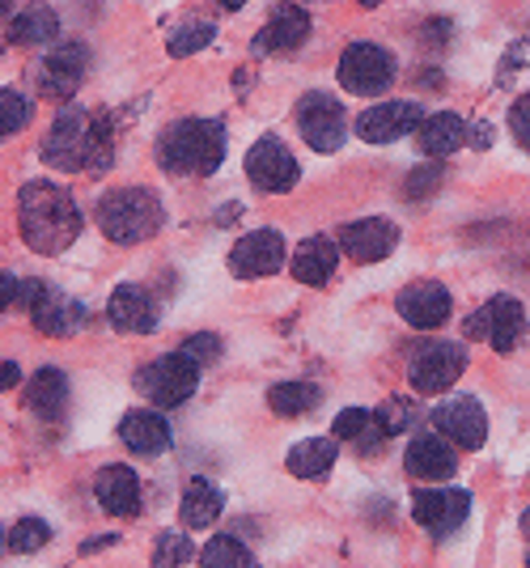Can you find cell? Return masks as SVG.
<instances>
[{
	"instance_id": "6da1fadb",
	"label": "cell",
	"mask_w": 530,
	"mask_h": 568,
	"mask_svg": "<svg viewBox=\"0 0 530 568\" xmlns=\"http://www.w3.org/2000/svg\"><path fill=\"white\" fill-rule=\"evenodd\" d=\"M18 225H22V242L39 255H60L69 251L81 234V209L69 195V187L60 183H26L22 195H18Z\"/></svg>"
},
{
	"instance_id": "7a4b0ae2",
	"label": "cell",
	"mask_w": 530,
	"mask_h": 568,
	"mask_svg": "<svg viewBox=\"0 0 530 568\" xmlns=\"http://www.w3.org/2000/svg\"><path fill=\"white\" fill-rule=\"evenodd\" d=\"M43 162L64 174L111 166V119L94 111H64L43 136Z\"/></svg>"
},
{
	"instance_id": "3957f363",
	"label": "cell",
	"mask_w": 530,
	"mask_h": 568,
	"mask_svg": "<svg viewBox=\"0 0 530 568\" xmlns=\"http://www.w3.org/2000/svg\"><path fill=\"white\" fill-rule=\"evenodd\" d=\"M225 119H179L157 136V162L179 179H208L225 162Z\"/></svg>"
},
{
	"instance_id": "277c9868",
	"label": "cell",
	"mask_w": 530,
	"mask_h": 568,
	"mask_svg": "<svg viewBox=\"0 0 530 568\" xmlns=\"http://www.w3.org/2000/svg\"><path fill=\"white\" fill-rule=\"evenodd\" d=\"M94 221L111 242L132 246V242H145L166 225V204L149 187H115L98 200Z\"/></svg>"
},
{
	"instance_id": "5b68a950",
	"label": "cell",
	"mask_w": 530,
	"mask_h": 568,
	"mask_svg": "<svg viewBox=\"0 0 530 568\" xmlns=\"http://www.w3.org/2000/svg\"><path fill=\"white\" fill-rule=\"evenodd\" d=\"M18 306L30 310V323L39 335H51V339H64V335H77L85 327V306L55 293L48 281H22L18 284Z\"/></svg>"
},
{
	"instance_id": "8992f818",
	"label": "cell",
	"mask_w": 530,
	"mask_h": 568,
	"mask_svg": "<svg viewBox=\"0 0 530 568\" xmlns=\"http://www.w3.org/2000/svg\"><path fill=\"white\" fill-rule=\"evenodd\" d=\"M195 386H200V365H195L187 353L157 356L153 365H145V369L136 374V390H141L157 412L187 403L195 395Z\"/></svg>"
},
{
	"instance_id": "52a82bcc",
	"label": "cell",
	"mask_w": 530,
	"mask_h": 568,
	"mask_svg": "<svg viewBox=\"0 0 530 568\" xmlns=\"http://www.w3.org/2000/svg\"><path fill=\"white\" fill-rule=\"evenodd\" d=\"M467 369V348L462 344H425V348H411L408 356V382L416 386V395H441L450 390Z\"/></svg>"
},
{
	"instance_id": "ba28073f",
	"label": "cell",
	"mask_w": 530,
	"mask_h": 568,
	"mask_svg": "<svg viewBox=\"0 0 530 568\" xmlns=\"http://www.w3.org/2000/svg\"><path fill=\"white\" fill-rule=\"evenodd\" d=\"M395 81V55L378 43H353L339 55V85L348 94L378 98Z\"/></svg>"
},
{
	"instance_id": "9c48e42d",
	"label": "cell",
	"mask_w": 530,
	"mask_h": 568,
	"mask_svg": "<svg viewBox=\"0 0 530 568\" xmlns=\"http://www.w3.org/2000/svg\"><path fill=\"white\" fill-rule=\"evenodd\" d=\"M522 335H527V310L518 297H492L467 318V339H483L497 353H513Z\"/></svg>"
},
{
	"instance_id": "30bf717a",
	"label": "cell",
	"mask_w": 530,
	"mask_h": 568,
	"mask_svg": "<svg viewBox=\"0 0 530 568\" xmlns=\"http://www.w3.org/2000/svg\"><path fill=\"white\" fill-rule=\"evenodd\" d=\"M246 179L259 191H267V195H285V191L297 187L302 166H297V158L285 149V141L259 136V141L246 149Z\"/></svg>"
},
{
	"instance_id": "8fae6325",
	"label": "cell",
	"mask_w": 530,
	"mask_h": 568,
	"mask_svg": "<svg viewBox=\"0 0 530 568\" xmlns=\"http://www.w3.org/2000/svg\"><path fill=\"white\" fill-rule=\"evenodd\" d=\"M467 514H471L467 488H416V497H411V518L434 539H450L455 530H462Z\"/></svg>"
},
{
	"instance_id": "7c38bea8",
	"label": "cell",
	"mask_w": 530,
	"mask_h": 568,
	"mask_svg": "<svg viewBox=\"0 0 530 568\" xmlns=\"http://www.w3.org/2000/svg\"><path fill=\"white\" fill-rule=\"evenodd\" d=\"M429 420H434V428L446 442H455L458 450H483V442H488V412L471 395L441 399Z\"/></svg>"
},
{
	"instance_id": "4fadbf2b",
	"label": "cell",
	"mask_w": 530,
	"mask_h": 568,
	"mask_svg": "<svg viewBox=\"0 0 530 568\" xmlns=\"http://www.w3.org/2000/svg\"><path fill=\"white\" fill-rule=\"evenodd\" d=\"M297 132L310 144L314 153H336L344 136H348V119L344 106L327 94H306L297 102Z\"/></svg>"
},
{
	"instance_id": "5bb4252c",
	"label": "cell",
	"mask_w": 530,
	"mask_h": 568,
	"mask_svg": "<svg viewBox=\"0 0 530 568\" xmlns=\"http://www.w3.org/2000/svg\"><path fill=\"white\" fill-rule=\"evenodd\" d=\"M289 260V246H285V237L276 234V230H255V234H246L234 242V251H230V272L238 276V281H259V276H276L281 267Z\"/></svg>"
},
{
	"instance_id": "9a60e30c",
	"label": "cell",
	"mask_w": 530,
	"mask_h": 568,
	"mask_svg": "<svg viewBox=\"0 0 530 568\" xmlns=\"http://www.w3.org/2000/svg\"><path fill=\"white\" fill-rule=\"evenodd\" d=\"M425 119L429 115H425L420 102L395 98V102H378V106L361 111V119H357V136L369 144H390V141H399V136H408V132H420Z\"/></svg>"
},
{
	"instance_id": "2e32d148",
	"label": "cell",
	"mask_w": 530,
	"mask_h": 568,
	"mask_svg": "<svg viewBox=\"0 0 530 568\" xmlns=\"http://www.w3.org/2000/svg\"><path fill=\"white\" fill-rule=\"evenodd\" d=\"M395 306H399V318H404L408 327H416V332H437V327H446L450 314H455V302H450L446 284H437V281L408 284V288L395 297Z\"/></svg>"
},
{
	"instance_id": "e0dca14e",
	"label": "cell",
	"mask_w": 530,
	"mask_h": 568,
	"mask_svg": "<svg viewBox=\"0 0 530 568\" xmlns=\"http://www.w3.org/2000/svg\"><path fill=\"white\" fill-rule=\"evenodd\" d=\"M399 225L390 221V216H361V221H353V225H344L339 230V251L344 255H353L357 263H383L395 246H399Z\"/></svg>"
},
{
	"instance_id": "ac0fdd59",
	"label": "cell",
	"mask_w": 530,
	"mask_h": 568,
	"mask_svg": "<svg viewBox=\"0 0 530 568\" xmlns=\"http://www.w3.org/2000/svg\"><path fill=\"white\" fill-rule=\"evenodd\" d=\"M404 467H408L411 479L420 484H437V479H450L458 471V446L446 442L437 428H425L408 442V454H404Z\"/></svg>"
},
{
	"instance_id": "d6986e66",
	"label": "cell",
	"mask_w": 530,
	"mask_h": 568,
	"mask_svg": "<svg viewBox=\"0 0 530 568\" xmlns=\"http://www.w3.org/2000/svg\"><path fill=\"white\" fill-rule=\"evenodd\" d=\"M90 69V51L81 43H64V48H51L39 64V90L48 98H73L85 81Z\"/></svg>"
},
{
	"instance_id": "ffe728a7",
	"label": "cell",
	"mask_w": 530,
	"mask_h": 568,
	"mask_svg": "<svg viewBox=\"0 0 530 568\" xmlns=\"http://www.w3.org/2000/svg\"><path fill=\"white\" fill-rule=\"evenodd\" d=\"M310 39V13L302 4H276L272 9V22L255 34L251 51L255 55H276V51H297Z\"/></svg>"
},
{
	"instance_id": "44dd1931",
	"label": "cell",
	"mask_w": 530,
	"mask_h": 568,
	"mask_svg": "<svg viewBox=\"0 0 530 568\" xmlns=\"http://www.w3.org/2000/svg\"><path fill=\"white\" fill-rule=\"evenodd\" d=\"M94 500L111 518H136L141 514V475L123 463H111L94 475Z\"/></svg>"
},
{
	"instance_id": "7402d4cb",
	"label": "cell",
	"mask_w": 530,
	"mask_h": 568,
	"mask_svg": "<svg viewBox=\"0 0 530 568\" xmlns=\"http://www.w3.org/2000/svg\"><path fill=\"white\" fill-rule=\"evenodd\" d=\"M106 318H111V327L123 335L157 332V306H153L149 288H141V284H120V288L111 293V302H106Z\"/></svg>"
},
{
	"instance_id": "603a6c76",
	"label": "cell",
	"mask_w": 530,
	"mask_h": 568,
	"mask_svg": "<svg viewBox=\"0 0 530 568\" xmlns=\"http://www.w3.org/2000/svg\"><path fill=\"white\" fill-rule=\"evenodd\" d=\"M120 437L123 446L132 454H141V458H162V454L170 450V425L162 420V412L153 407V412H145V407H136V412H123L120 420Z\"/></svg>"
},
{
	"instance_id": "cb8c5ba5",
	"label": "cell",
	"mask_w": 530,
	"mask_h": 568,
	"mask_svg": "<svg viewBox=\"0 0 530 568\" xmlns=\"http://www.w3.org/2000/svg\"><path fill=\"white\" fill-rule=\"evenodd\" d=\"M339 267V242H332L327 234H310L297 251H293V281L323 288L336 276Z\"/></svg>"
},
{
	"instance_id": "d4e9b609",
	"label": "cell",
	"mask_w": 530,
	"mask_h": 568,
	"mask_svg": "<svg viewBox=\"0 0 530 568\" xmlns=\"http://www.w3.org/2000/svg\"><path fill=\"white\" fill-rule=\"evenodd\" d=\"M22 399L39 420H60L64 416V403H69V374L64 369H51V365L39 369L34 378L26 382Z\"/></svg>"
},
{
	"instance_id": "484cf974",
	"label": "cell",
	"mask_w": 530,
	"mask_h": 568,
	"mask_svg": "<svg viewBox=\"0 0 530 568\" xmlns=\"http://www.w3.org/2000/svg\"><path fill=\"white\" fill-rule=\"evenodd\" d=\"M55 34H60V18H55V9L43 4V0L22 4V9L13 13V22H9V43H22V48L55 43Z\"/></svg>"
},
{
	"instance_id": "4316f807",
	"label": "cell",
	"mask_w": 530,
	"mask_h": 568,
	"mask_svg": "<svg viewBox=\"0 0 530 568\" xmlns=\"http://www.w3.org/2000/svg\"><path fill=\"white\" fill-rule=\"evenodd\" d=\"M467 144V119L455 111H437L420 123V149L425 158H450Z\"/></svg>"
},
{
	"instance_id": "83f0119b",
	"label": "cell",
	"mask_w": 530,
	"mask_h": 568,
	"mask_svg": "<svg viewBox=\"0 0 530 568\" xmlns=\"http://www.w3.org/2000/svg\"><path fill=\"white\" fill-rule=\"evenodd\" d=\"M221 509H225V497H221V488H213L208 479H192V484L183 488L179 521H183L187 530H204V526H213V521L221 518Z\"/></svg>"
},
{
	"instance_id": "f1b7e54d",
	"label": "cell",
	"mask_w": 530,
	"mask_h": 568,
	"mask_svg": "<svg viewBox=\"0 0 530 568\" xmlns=\"http://www.w3.org/2000/svg\"><path fill=\"white\" fill-rule=\"evenodd\" d=\"M336 437H306V442H297L285 458V467H289L297 479H323V475L336 467Z\"/></svg>"
},
{
	"instance_id": "f546056e",
	"label": "cell",
	"mask_w": 530,
	"mask_h": 568,
	"mask_svg": "<svg viewBox=\"0 0 530 568\" xmlns=\"http://www.w3.org/2000/svg\"><path fill=\"white\" fill-rule=\"evenodd\" d=\"M323 403V386H314V382H276L272 390H267V407L276 412V416H306Z\"/></svg>"
},
{
	"instance_id": "4dcf8cb0",
	"label": "cell",
	"mask_w": 530,
	"mask_h": 568,
	"mask_svg": "<svg viewBox=\"0 0 530 568\" xmlns=\"http://www.w3.org/2000/svg\"><path fill=\"white\" fill-rule=\"evenodd\" d=\"M200 568H255V556L234 535H213L200 551Z\"/></svg>"
},
{
	"instance_id": "1f68e13d",
	"label": "cell",
	"mask_w": 530,
	"mask_h": 568,
	"mask_svg": "<svg viewBox=\"0 0 530 568\" xmlns=\"http://www.w3.org/2000/svg\"><path fill=\"white\" fill-rule=\"evenodd\" d=\"M192 556H200L192 547V539L183 530H166L153 544V565L149 568H192Z\"/></svg>"
},
{
	"instance_id": "d6a6232c",
	"label": "cell",
	"mask_w": 530,
	"mask_h": 568,
	"mask_svg": "<svg viewBox=\"0 0 530 568\" xmlns=\"http://www.w3.org/2000/svg\"><path fill=\"white\" fill-rule=\"evenodd\" d=\"M217 39V26L213 22H204V18H195V22H187L183 30H174L170 34V55H195V51H204L208 43Z\"/></svg>"
},
{
	"instance_id": "836d02e7",
	"label": "cell",
	"mask_w": 530,
	"mask_h": 568,
	"mask_svg": "<svg viewBox=\"0 0 530 568\" xmlns=\"http://www.w3.org/2000/svg\"><path fill=\"white\" fill-rule=\"evenodd\" d=\"M26 123H30V98L18 90H0V141L18 136Z\"/></svg>"
},
{
	"instance_id": "e575fe53",
	"label": "cell",
	"mask_w": 530,
	"mask_h": 568,
	"mask_svg": "<svg viewBox=\"0 0 530 568\" xmlns=\"http://www.w3.org/2000/svg\"><path fill=\"white\" fill-rule=\"evenodd\" d=\"M48 544H51V526L43 518H22L9 530V551H18V556H30V551H39V547Z\"/></svg>"
},
{
	"instance_id": "d590c367",
	"label": "cell",
	"mask_w": 530,
	"mask_h": 568,
	"mask_svg": "<svg viewBox=\"0 0 530 568\" xmlns=\"http://www.w3.org/2000/svg\"><path fill=\"white\" fill-rule=\"evenodd\" d=\"M374 420H378V428H383L386 437H395V433H408L420 416H416V403L411 399H386L378 412H374Z\"/></svg>"
},
{
	"instance_id": "8d00e7d4",
	"label": "cell",
	"mask_w": 530,
	"mask_h": 568,
	"mask_svg": "<svg viewBox=\"0 0 530 568\" xmlns=\"http://www.w3.org/2000/svg\"><path fill=\"white\" fill-rule=\"evenodd\" d=\"M369 425H374V412H365V407H344L336 416V442L339 437H344V442H357Z\"/></svg>"
},
{
	"instance_id": "74e56055",
	"label": "cell",
	"mask_w": 530,
	"mask_h": 568,
	"mask_svg": "<svg viewBox=\"0 0 530 568\" xmlns=\"http://www.w3.org/2000/svg\"><path fill=\"white\" fill-rule=\"evenodd\" d=\"M179 353H187V356L195 361V365L204 369V365H213V361L221 356V339H217L213 332L192 335V339H183V348H179Z\"/></svg>"
},
{
	"instance_id": "f35d334b",
	"label": "cell",
	"mask_w": 530,
	"mask_h": 568,
	"mask_svg": "<svg viewBox=\"0 0 530 568\" xmlns=\"http://www.w3.org/2000/svg\"><path fill=\"white\" fill-rule=\"evenodd\" d=\"M509 132H513V141L530 153V94H522L509 106Z\"/></svg>"
},
{
	"instance_id": "ab89813d",
	"label": "cell",
	"mask_w": 530,
	"mask_h": 568,
	"mask_svg": "<svg viewBox=\"0 0 530 568\" xmlns=\"http://www.w3.org/2000/svg\"><path fill=\"white\" fill-rule=\"evenodd\" d=\"M437 183H441V166H420L408 174V200H425L434 195Z\"/></svg>"
},
{
	"instance_id": "60d3db41",
	"label": "cell",
	"mask_w": 530,
	"mask_h": 568,
	"mask_svg": "<svg viewBox=\"0 0 530 568\" xmlns=\"http://www.w3.org/2000/svg\"><path fill=\"white\" fill-rule=\"evenodd\" d=\"M18 284H22V281H13L9 272H0V314L18 302Z\"/></svg>"
},
{
	"instance_id": "b9f144b4",
	"label": "cell",
	"mask_w": 530,
	"mask_h": 568,
	"mask_svg": "<svg viewBox=\"0 0 530 568\" xmlns=\"http://www.w3.org/2000/svg\"><path fill=\"white\" fill-rule=\"evenodd\" d=\"M18 378H22V369H18L13 361H4V365H0V390H13Z\"/></svg>"
},
{
	"instance_id": "7bdbcfd3",
	"label": "cell",
	"mask_w": 530,
	"mask_h": 568,
	"mask_svg": "<svg viewBox=\"0 0 530 568\" xmlns=\"http://www.w3.org/2000/svg\"><path fill=\"white\" fill-rule=\"evenodd\" d=\"M242 213V204H225V209H217V225H234Z\"/></svg>"
},
{
	"instance_id": "ee69618b",
	"label": "cell",
	"mask_w": 530,
	"mask_h": 568,
	"mask_svg": "<svg viewBox=\"0 0 530 568\" xmlns=\"http://www.w3.org/2000/svg\"><path fill=\"white\" fill-rule=\"evenodd\" d=\"M221 9H230V13H234V9H242V4H246V0H217Z\"/></svg>"
},
{
	"instance_id": "f6af8a7d",
	"label": "cell",
	"mask_w": 530,
	"mask_h": 568,
	"mask_svg": "<svg viewBox=\"0 0 530 568\" xmlns=\"http://www.w3.org/2000/svg\"><path fill=\"white\" fill-rule=\"evenodd\" d=\"M4 13H13V0H0V18H4Z\"/></svg>"
},
{
	"instance_id": "bcb514c9",
	"label": "cell",
	"mask_w": 530,
	"mask_h": 568,
	"mask_svg": "<svg viewBox=\"0 0 530 568\" xmlns=\"http://www.w3.org/2000/svg\"><path fill=\"white\" fill-rule=\"evenodd\" d=\"M357 4H365V9H378V4H383V0H357Z\"/></svg>"
},
{
	"instance_id": "7dc6e473",
	"label": "cell",
	"mask_w": 530,
	"mask_h": 568,
	"mask_svg": "<svg viewBox=\"0 0 530 568\" xmlns=\"http://www.w3.org/2000/svg\"><path fill=\"white\" fill-rule=\"evenodd\" d=\"M527 568H530V551H527Z\"/></svg>"
}]
</instances>
